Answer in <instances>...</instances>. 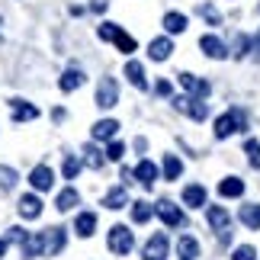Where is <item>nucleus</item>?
I'll list each match as a JSON object with an SVG mask.
<instances>
[{
    "label": "nucleus",
    "mask_w": 260,
    "mask_h": 260,
    "mask_svg": "<svg viewBox=\"0 0 260 260\" xmlns=\"http://www.w3.org/2000/svg\"><path fill=\"white\" fill-rule=\"evenodd\" d=\"M96 36H100V39H106V42H113L122 55H132V52H135V39L128 36L122 26H116V23H103V26L96 29Z\"/></svg>",
    "instance_id": "f257e3e1"
},
{
    "label": "nucleus",
    "mask_w": 260,
    "mask_h": 260,
    "mask_svg": "<svg viewBox=\"0 0 260 260\" xmlns=\"http://www.w3.org/2000/svg\"><path fill=\"white\" fill-rule=\"evenodd\" d=\"M235 132H247V116L244 109H232V113L215 119V138H228Z\"/></svg>",
    "instance_id": "f03ea898"
},
{
    "label": "nucleus",
    "mask_w": 260,
    "mask_h": 260,
    "mask_svg": "<svg viewBox=\"0 0 260 260\" xmlns=\"http://www.w3.org/2000/svg\"><path fill=\"white\" fill-rule=\"evenodd\" d=\"M106 247H109L113 254L125 257V254H128V251L135 247V235L128 232L125 225H113V228H109V238H106Z\"/></svg>",
    "instance_id": "7ed1b4c3"
},
{
    "label": "nucleus",
    "mask_w": 260,
    "mask_h": 260,
    "mask_svg": "<svg viewBox=\"0 0 260 260\" xmlns=\"http://www.w3.org/2000/svg\"><path fill=\"white\" fill-rule=\"evenodd\" d=\"M174 109H177V113H186L189 119H196V122H203V119L209 116L206 103L196 100V96H174Z\"/></svg>",
    "instance_id": "20e7f679"
},
{
    "label": "nucleus",
    "mask_w": 260,
    "mask_h": 260,
    "mask_svg": "<svg viewBox=\"0 0 260 260\" xmlns=\"http://www.w3.org/2000/svg\"><path fill=\"white\" fill-rule=\"evenodd\" d=\"M154 215L161 218L167 228H180V225H183V212H180V206H174L171 199H157V203H154Z\"/></svg>",
    "instance_id": "39448f33"
},
{
    "label": "nucleus",
    "mask_w": 260,
    "mask_h": 260,
    "mask_svg": "<svg viewBox=\"0 0 260 260\" xmlns=\"http://www.w3.org/2000/svg\"><path fill=\"white\" fill-rule=\"evenodd\" d=\"M119 103V84L113 77H103V81L96 84V106L100 109H113Z\"/></svg>",
    "instance_id": "423d86ee"
},
{
    "label": "nucleus",
    "mask_w": 260,
    "mask_h": 260,
    "mask_svg": "<svg viewBox=\"0 0 260 260\" xmlns=\"http://www.w3.org/2000/svg\"><path fill=\"white\" fill-rule=\"evenodd\" d=\"M167 251H171V241H167L164 232H157V235H151V241L145 244L142 260H167Z\"/></svg>",
    "instance_id": "0eeeda50"
},
{
    "label": "nucleus",
    "mask_w": 260,
    "mask_h": 260,
    "mask_svg": "<svg viewBox=\"0 0 260 260\" xmlns=\"http://www.w3.org/2000/svg\"><path fill=\"white\" fill-rule=\"evenodd\" d=\"M132 177H135L145 189H148V186H154V180H157V164H154V161H148V157H142V161L135 164Z\"/></svg>",
    "instance_id": "6e6552de"
},
{
    "label": "nucleus",
    "mask_w": 260,
    "mask_h": 260,
    "mask_svg": "<svg viewBox=\"0 0 260 260\" xmlns=\"http://www.w3.org/2000/svg\"><path fill=\"white\" fill-rule=\"evenodd\" d=\"M171 55H174V42H171V36L151 39V45H148V58H151V61H167Z\"/></svg>",
    "instance_id": "1a4fd4ad"
},
{
    "label": "nucleus",
    "mask_w": 260,
    "mask_h": 260,
    "mask_svg": "<svg viewBox=\"0 0 260 260\" xmlns=\"http://www.w3.org/2000/svg\"><path fill=\"white\" fill-rule=\"evenodd\" d=\"M228 222H232V218H228V212L222 206H209V225L218 232V238H222L225 244H228Z\"/></svg>",
    "instance_id": "9d476101"
},
{
    "label": "nucleus",
    "mask_w": 260,
    "mask_h": 260,
    "mask_svg": "<svg viewBox=\"0 0 260 260\" xmlns=\"http://www.w3.org/2000/svg\"><path fill=\"white\" fill-rule=\"evenodd\" d=\"M29 183H32V189H39V193H45V189H52V183H55V174H52V167L39 164L36 171L29 174Z\"/></svg>",
    "instance_id": "9b49d317"
},
{
    "label": "nucleus",
    "mask_w": 260,
    "mask_h": 260,
    "mask_svg": "<svg viewBox=\"0 0 260 260\" xmlns=\"http://www.w3.org/2000/svg\"><path fill=\"white\" fill-rule=\"evenodd\" d=\"M45 235V254H61L64 251V241H68V235H64V228H48V232H42Z\"/></svg>",
    "instance_id": "f8f14e48"
},
{
    "label": "nucleus",
    "mask_w": 260,
    "mask_h": 260,
    "mask_svg": "<svg viewBox=\"0 0 260 260\" xmlns=\"http://www.w3.org/2000/svg\"><path fill=\"white\" fill-rule=\"evenodd\" d=\"M13 122H32V119H39V106L26 103V100H13Z\"/></svg>",
    "instance_id": "ddd939ff"
},
{
    "label": "nucleus",
    "mask_w": 260,
    "mask_h": 260,
    "mask_svg": "<svg viewBox=\"0 0 260 260\" xmlns=\"http://www.w3.org/2000/svg\"><path fill=\"white\" fill-rule=\"evenodd\" d=\"M199 48H203L209 58H225L228 55V45L218 36H203V39H199Z\"/></svg>",
    "instance_id": "4468645a"
},
{
    "label": "nucleus",
    "mask_w": 260,
    "mask_h": 260,
    "mask_svg": "<svg viewBox=\"0 0 260 260\" xmlns=\"http://www.w3.org/2000/svg\"><path fill=\"white\" fill-rule=\"evenodd\" d=\"M180 84H183L196 100H206V96H209V84L203 81V77H193V74H186V71H183V74H180Z\"/></svg>",
    "instance_id": "2eb2a0df"
},
{
    "label": "nucleus",
    "mask_w": 260,
    "mask_h": 260,
    "mask_svg": "<svg viewBox=\"0 0 260 260\" xmlns=\"http://www.w3.org/2000/svg\"><path fill=\"white\" fill-rule=\"evenodd\" d=\"M90 132H93V142H109V138H116L119 122H116V119H100V122L90 128Z\"/></svg>",
    "instance_id": "dca6fc26"
},
{
    "label": "nucleus",
    "mask_w": 260,
    "mask_h": 260,
    "mask_svg": "<svg viewBox=\"0 0 260 260\" xmlns=\"http://www.w3.org/2000/svg\"><path fill=\"white\" fill-rule=\"evenodd\" d=\"M19 215L23 218H39L42 215V199H39L36 193H26L23 199H19Z\"/></svg>",
    "instance_id": "f3484780"
},
{
    "label": "nucleus",
    "mask_w": 260,
    "mask_h": 260,
    "mask_svg": "<svg viewBox=\"0 0 260 260\" xmlns=\"http://www.w3.org/2000/svg\"><path fill=\"white\" fill-rule=\"evenodd\" d=\"M183 203H186L189 209H203V206H206V186H203V183H189V186L183 189Z\"/></svg>",
    "instance_id": "a211bd4d"
},
{
    "label": "nucleus",
    "mask_w": 260,
    "mask_h": 260,
    "mask_svg": "<svg viewBox=\"0 0 260 260\" xmlns=\"http://www.w3.org/2000/svg\"><path fill=\"white\" fill-rule=\"evenodd\" d=\"M244 193V180H238V177H225V180H218V196H225V199H238Z\"/></svg>",
    "instance_id": "6ab92c4d"
},
{
    "label": "nucleus",
    "mask_w": 260,
    "mask_h": 260,
    "mask_svg": "<svg viewBox=\"0 0 260 260\" xmlns=\"http://www.w3.org/2000/svg\"><path fill=\"white\" fill-rule=\"evenodd\" d=\"M84 81H87V74H84V71H77V68H68V71L61 74V81H58V87H61L64 93H71V90H77Z\"/></svg>",
    "instance_id": "aec40b11"
},
{
    "label": "nucleus",
    "mask_w": 260,
    "mask_h": 260,
    "mask_svg": "<svg viewBox=\"0 0 260 260\" xmlns=\"http://www.w3.org/2000/svg\"><path fill=\"white\" fill-rule=\"evenodd\" d=\"M81 203V196H77V189L74 186H68V189H61V193H58V199H55V209L58 212H71V209Z\"/></svg>",
    "instance_id": "412c9836"
},
{
    "label": "nucleus",
    "mask_w": 260,
    "mask_h": 260,
    "mask_svg": "<svg viewBox=\"0 0 260 260\" xmlns=\"http://www.w3.org/2000/svg\"><path fill=\"white\" fill-rule=\"evenodd\" d=\"M125 77H128V81H132V87H138V90L148 87V74H145L142 61H128V64H125Z\"/></svg>",
    "instance_id": "4be33fe9"
},
{
    "label": "nucleus",
    "mask_w": 260,
    "mask_h": 260,
    "mask_svg": "<svg viewBox=\"0 0 260 260\" xmlns=\"http://www.w3.org/2000/svg\"><path fill=\"white\" fill-rule=\"evenodd\" d=\"M154 218V206L151 203H145V199H138V203H132V222L138 225H148Z\"/></svg>",
    "instance_id": "5701e85b"
},
{
    "label": "nucleus",
    "mask_w": 260,
    "mask_h": 260,
    "mask_svg": "<svg viewBox=\"0 0 260 260\" xmlns=\"http://www.w3.org/2000/svg\"><path fill=\"white\" fill-rule=\"evenodd\" d=\"M103 206H106V209H122V206H128L125 186H113V189H109V193L103 196Z\"/></svg>",
    "instance_id": "b1692460"
},
{
    "label": "nucleus",
    "mask_w": 260,
    "mask_h": 260,
    "mask_svg": "<svg viewBox=\"0 0 260 260\" xmlns=\"http://www.w3.org/2000/svg\"><path fill=\"white\" fill-rule=\"evenodd\" d=\"M93 228H96V215L93 212H81L74 218V232L81 235V238H90L93 235Z\"/></svg>",
    "instance_id": "393cba45"
},
{
    "label": "nucleus",
    "mask_w": 260,
    "mask_h": 260,
    "mask_svg": "<svg viewBox=\"0 0 260 260\" xmlns=\"http://www.w3.org/2000/svg\"><path fill=\"white\" fill-rule=\"evenodd\" d=\"M23 254H26V257L45 254V235H42V232H39V235H29L26 241H23Z\"/></svg>",
    "instance_id": "a878e982"
},
{
    "label": "nucleus",
    "mask_w": 260,
    "mask_h": 260,
    "mask_svg": "<svg viewBox=\"0 0 260 260\" xmlns=\"http://www.w3.org/2000/svg\"><path fill=\"white\" fill-rule=\"evenodd\" d=\"M177 251H180L183 260H196L199 257V241H196L193 235H183V238H180V244H177Z\"/></svg>",
    "instance_id": "bb28decb"
},
{
    "label": "nucleus",
    "mask_w": 260,
    "mask_h": 260,
    "mask_svg": "<svg viewBox=\"0 0 260 260\" xmlns=\"http://www.w3.org/2000/svg\"><path fill=\"white\" fill-rule=\"evenodd\" d=\"M164 29H167V36H180L186 29V16L183 13H167L164 16Z\"/></svg>",
    "instance_id": "cd10ccee"
},
{
    "label": "nucleus",
    "mask_w": 260,
    "mask_h": 260,
    "mask_svg": "<svg viewBox=\"0 0 260 260\" xmlns=\"http://www.w3.org/2000/svg\"><path fill=\"white\" fill-rule=\"evenodd\" d=\"M241 222L247 225V228H260V206L257 203H251V206H241Z\"/></svg>",
    "instance_id": "c85d7f7f"
},
{
    "label": "nucleus",
    "mask_w": 260,
    "mask_h": 260,
    "mask_svg": "<svg viewBox=\"0 0 260 260\" xmlns=\"http://www.w3.org/2000/svg\"><path fill=\"white\" fill-rule=\"evenodd\" d=\"M161 171H164L167 180H177L180 174H183V164H180V157H177V154H167V157H164V164H161Z\"/></svg>",
    "instance_id": "c756f323"
},
{
    "label": "nucleus",
    "mask_w": 260,
    "mask_h": 260,
    "mask_svg": "<svg viewBox=\"0 0 260 260\" xmlns=\"http://www.w3.org/2000/svg\"><path fill=\"white\" fill-rule=\"evenodd\" d=\"M16 180H19V174L13 171V167L0 164V189H13V186H16Z\"/></svg>",
    "instance_id": "7c9ffc66"
},
{
    "label": "nucleus",
    "mask_w": 260,
    "mask_h": 260,
    "mask_svg": "<svg viewBox=\"0 0 260 260\" xmlns=\"http://www.w3.org/2000/svg\"><path fill=\"white\" fill-rule=\"evenodd\" d=\"M84 161H87V167H93V171H100V167H103V161H106V157L100 154V151H96L93 145H87V148H84Z\"/></svg>",
    "instance_id": "2f4dec72"
},
{
    "label": "nucleus",
    "mask_w": 260,
    "mask_h": 260,
    "mask_svg": "<svg viewBox=\"0 0 260 260\" xmlns=\"http://www.w3.org/2000/svg\"><path fill=\"white\" fill-rule=\"evenodd\" d=\"M61 174H64V180H74L77 174H81V161H77L74 154H68L64 164H61Z\"/></svg>",
    "instance_id": "473e14b6"
},
{
    "label": "nucleus",
    "mask_w": 260,
    "mask_h": 260,
    "mask_svg": "<svg viewBox=\"0 0 260 260\" xmlns=\"http://www.w3.org/2000/svg\"><path fill=\"white\" fill-rule=\"evenodd\" d=\"M244 151H247V157H251V167H254V171H260V142H257V138H247Z\"/></svg>",
    "instance_id": "72a5a7b5"
},
{
    "label": "nucleus",
    "mask_w": 260,
    "mask_h": 260,
    "mask_svg": "<svg viewBox=\"0 0 260 260\" xmlns=\"http://www.w3.org/2000/svg\"><path fill=\"white\" fill-rule=\"evenodd\" d=\"M122 154H125V145L122 142H109L106 145V161H122Z\"/></svg>",
    "instance_id": "f704fd0d"
},
{
    "label": "nucleus",
    "mask_w": 260,
    "mask_h": 260,
    "mask_svg": "<svg viewBox=\"0 0 260 260\" xmlns=\"http://www.w3.org/2000/svg\"><path fill=\"white\" fill-rule=\"evenodd\" d=\"M232 260H257V247H251V244H241V247H235Z\"/></svg>",
    "instance_id": "c9c22d12"
},
{
    "label": "nucleus",
    "mask_w": 260,
    "mask_h": 260,
    "mask_svg": "<svg viewBox=\"0 0 260 260\" xmlns=\"http://www.w3.org/2000/svg\"><path fill=\"white\" fill-rule=\"evenodd\" d=\"M199 16H206L212 26H222V16L215 13V7H212V4H203V7H199Z\"/></svg>",
    "instance_id": "e433bc0d"
},
{
    "label": "nucleus",
    "mask_w": 260,
    "mask_h": 260,
    "mask_svg": "<svg viewBox=\"0 0 260 260\" xmlns=\"http://www.w3.org/2000/svg\"><path fill=\"white\" fill-rule=\"evenodd\" d=\"M26 238H29V235L23 232V228H10V235H7V241H16V244H23V241H26Z\"/></svg>",
    "instance_id": "4c0bfd02"
},
{
    "label": "nucleus",
    "mask_w": 260,
    "mask_h": 260,
    "mask_svg": "<svg viewBox=\"0 0 260 260\" xmlns=\"http://www.w3.org/2000/svg\"><path fill=\"white\" fill-rule=\"evenodd\" d=\"M157 96H171V81H157Z\"/></svg>",
    "instance_id": "58836bf2"
},
{
    "label": "nucleus",
    "mask_w": 260,
    "mask_h": 260,
    "mask_svg": "<svg viewBox=\"0 0 260 260\" xmlns=\"http://www.w3.org/2000/svg\"><path fill=\"white\" fill-rule=\"evenodd\" d=\"M90 10H96V13H103V10H106V0H93V4H90Z\"/></svg>",
    "instance_id": "ea45409f"
},
{
    "label": "nucleus",
    "mask_w": 260,
    "mask_h": 260,
    "mask_svg": "<svg viewBox=\"0 0 260 260\" xmlns=\"http://www.w3.org/2000/svg\"><path fill=\"white\" fill-rule=\"evenodd\" d=\"M7 254V241H4V238H0V257H4Z\"/></svg>",
    "instance_id": "a19ab883"
},
{
    "label": "nucleus",
    "mask_w": 260,
    "mask_h": 260,
    "mask_svg": "<svg viewBox=\"0 0 260 260\" xmlns=\"http://www.w3.org/2000/svg\"><path fill=\"white\" fill-rule=\"evenodd\" d=\"M254 45H257V52H260V32H257V39H254Z\"/></svg>",
    "instance_id": "79ce46f5"
},
{
    "label": "nucleus",
    "mask_w": 260,
    "mask_h": 260,
    "mask_svg": "<svg viewBox=\"0 0 260 260\" xmlns=\"http://www.w3.org/2000/svg\"><path fill=\"white\" fill-rule=\"evenodd\" d=\"M0 23H4V19H0Z\"/></svg>",
    "instance_id": "37998d69"
}]
</instances>
